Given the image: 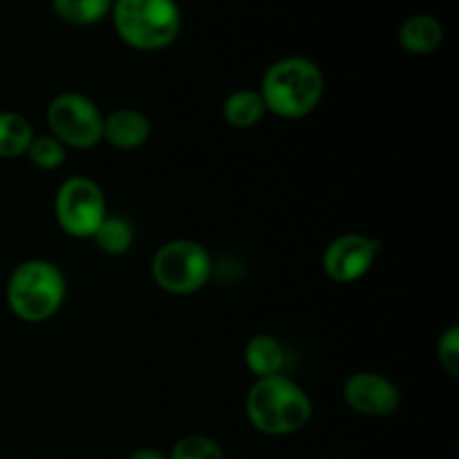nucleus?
Segmentation results:
<instances>
[{"label":"nucleus","mask_w":459,"mask_h":459,"mask_svg":"<svg viewBox=\"0 0 459 459\" xmlns=\"http://www.w3.org/2000/svg\"><path fill=\"white\" fill-rule=\"evenodd\" d=\"M258 92L267 112L282 119H303L321 103L325 76L312 58L285 56L264 70Z\"/></svg>","instance_id":"nucleus-1"},{"label":"nucleus","mask_w":459,"mask_h":459,"mask_svg":"<svg viewBox=\"0 0 459 459\" xmlns=\"http://www.w3.org/2000/svg\"><path fill=\"white\" fill-rule=\"evenodd\" d=\"M245 411L247 420L258 433L267 437H287L309 424L314 408L309 394L294 379L276 375L255 379L247 393Z\"/></svg>","instance_id":"nucleus-2"},{"label":"nucleus","mask_w":459,"mask_h":459,"mask_svg":"<svg viewBox=\"0 0 459 459\" xmlns=\"http://www.w3.org/2000/svg\"><path fill=\"white\" fill-rule=\"evenodd\" d=\"M110 16L117 36L139 52L166 49L182 30L178 0H115Z\"/></svg>","instance_id":"nucleus-3"},{"label":"nucleus","mask_w":459,"mask_h":459,"mask_svg":"<svg viewBox=\"0 0 459 459\" xmlns=\"http://www.w3.org/2000/svg\"><path fill=\"white\" fill-rule=\"evenodd\" d=\"M65 276L49 260H25L7 281V305L22 323H45L65 303Z\"/></svg>","instance_id":"nucleus-4"},{"label":"nucleus","mask_w":459,"mask_h":459,"mask_svg":"<svg viewBox=\"0 0 459 459\" xmlns=\"http://www.w3.org/2000/svg\"><path fill=\"white\" fill-rule=\"evenodd\" d=\"M213 260L209 251L195 240L178 238L155 251L151 260V276L160 290L173 296H188L209 282Z\"/></svg>","instance_id":"nucleus-5"},{"label":"nucleus","mask_w":459,"mask_h":459,"mask_svg":"<svg viewBox=\"0 0 459 459\" xmlns=\"http://www.w3.org/2000/svg\"><path fill=\"white\" fill-rule=\"evenodd\" d=\"M48 128L54 139L72 151H92L103 142V115L97 103L81 92H61L48 106Z\"/></svg>","instance_id":"nucleus-6"},{"label":"nucleus","mask_w":459,"mask_h":459,"mask_svg":"<svg viewBox=\"0 0 459 459\" xmlns=\"http://www.w3.org/2000/svg\"><path fill=\"white\" fill-rule=\"evenodd\" d=\"M54 215L63 233L72 238H90L97 233L108 215L106 195L92 178L72 175L58 186L54 197Z\"/></svg>","instance_id":"nucleus-7"},{"label":"nucleus","mask_w":459,"mask_h":459,"mask_svg":"<svg viewBox=\"0 0 459 459\" xmlns=\"http://www.w3.org/2000/svg\"><path fill=\"white\" fill-rule=\"evenodd\" d=\"M379 254V242L363 233H343L323 251V272L332 282L350 285L366 276Z\"/></svg>","instance_id":"nucleus-8"},{"label":"nucleus","mask_w":459,"mask_h":459,"mask_svg":"<svg viewBox=\"0 0 459 459\" xmlns=\"http://www.w3.org/2000/svg\"><path fill=\"white\" fill-rule=\"evenodd\" d=\"M343 402L350 411L366 417H388L402 403V393L379 372H354L343 384Z\"/></svg>","instance_id":"nucleus-9"},{"label":"nucleus","mask_w":459,"mask_h":459,"mask_svg":"<svg viewBox=\"0 0 459 459\" xmlns=\"http://www.w3.org/2000/svg\"><path fill=\"white\" fill-rule=\"evenodd\" d=\"M152 126L143 112L119 108L103 117V142L117 151H137L151 139Z\"/></svg>","instance_id":"nucleus-10"},{"label":"nucleus","mask_w":459,"mask_h":459,"mask_svg":"<svg viewBox=\"0 0 459 459\" xmlns=\"http://www.w3.org/2000/svg\"><path fill=\"white\" fill-rule=\"evenodd\" d=\"M397 40L403 52L426 56L444 43V25L430 13H415L402 22Z\"/></svg>","instance_id":"nucleus-11"},{"label":"nucleus","mask_w":459,"mask_h":459,"mask_svg":"<svg viewBox=\"0 0 459 459\" xmlns=\"http://www.w3.org/2000/svg\"><path fill=\"white\" fill-rule=\"evenodd\" d=\"M245 366L255 379L282 375L287 366V352L276 336L255 334L245 345Z\"/></svg>","instance_id":"nucleus-12"},{"label":"nucleus","mask_w":459,"mask_h":459,"mask_svg":"<svg viewBox=\"0 0 459 459\" xmlns=\"http://www.w3.org/2000/svg\"><path fill=\"white\" fill-rule=\"evenodd\" d=\"M267 115L263 97L258 90H236L229 94L222 103V119L224 124L236 130H249L263 121Z\"/></svg>","instance_id":"nucleus-13"},{"label":"nucleus","mask_w":459,"mask_h":459,"mask_svg":"<svg viewBox=\"0 0 459 459\" xmlns=\"http://www.w3.org/2000/svg\"><path fill=\"white\" fill-rule=\"evenodd\" d=\"M34 128L18 112H0V160H16L27 155L34 142Z\"/></svg>","instance_id":"nucleus-14"},{"label":"nucleus","mask_w":459,"mask_h":459,"mask_svg":"<svg viewBox=\"0 0 459 459\" xmlns=\"http://www.w3.org/2000/svg\"><path fill=\"white\" fill-rule=\"evenodd\" d=\"M112 3L115 0H52V9L67 25L88 27L110 16Z\"/></svg>","instance_id":"nucleus-15"},{"label":"nucleus","mask_w":459,"mask_h":459,"mask_svg":"<svg viewBox=\"0 0 459 459\" xmlns=\"http://www.w3.org/2000/svg\"><path fill=\"white\" fill-rule=\"evenodd\" d=\"M99 249L108 255H124L133 249L134 242V229L126 218H117V215H106L101 227L92 236Z\"/></svg>","instance_id":"nucleus-16"},{"label":"nucleus","mask_w":459,"mask_h":459,"mask_svg":"<svg viewBox=\"0 0 459 459\" xmlns=\"http://www.w3.org/2000/svg\"><path fill=\"white\" fill-rule=\"evenodd\" d=\"M27 157L40 170H56L65 164L67 148L52 134H39L27 148Z\"/></svg>","instance_id":"nucleus-17"},{"label":"nucleus","mask_w":459,"mask_h":459,"mask_svg":"<svg viewBox=\"0 0 459 459\" xmlns=\"http://www.w3.org/2000/svg\"><path fill=\"white\" fill-rule=\"evenodd\" d=\"M169 459H227L222 446L206 435H186L166 455Z\"/></svg>","instance_id":"nucleus-18"},{"label":"nucleus","mask_w":459,"mask_h":459,"mask_svg":"<svg viewBox=\"0 0 459 459\" xmlns=\"http://www.w3.org/2000/svg\"><path fill=\"white\" fill-rule=\"evenodd\" d=\"M437 361L448 377H459V327L451 325L437 341Z\"/></svg>","instance_id":"nucleus-19"},{"label":"nucleus","mask_w":459,"mask_h":459,"mask_svg":"<svg viewBox=\"0 0 459 459\" xmlns=\"http://www.w3.org/2000/svg\"><path fill=\"white\" fill-rule=\"evenodd\" d=\"M128 459H169L164 455L161 451H157V448H137V451H133L128 455Z\"/></svg>","instance_id":"nucleus-20"}]
</instances>
